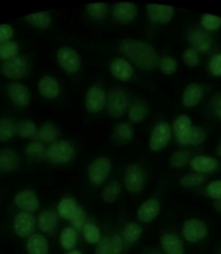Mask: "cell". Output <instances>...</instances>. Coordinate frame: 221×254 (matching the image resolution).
<instances>
[{"label": "cell", "mask_w": 221, "mask_h": 254, "mask_svg": "<svg viewBox=\"0 0 221 254\" xmlns=\"http://www.w3.org/2000/svg\"><path fill=\"white\" fill-rule=\"evenodd\" d=\"M210 70L215 76H221V54H217L210 61Z\"/></svg>", "instance_id": "cell-49"}, {"label": "cell", "mask_w": 221, "mask_h": 254, "mask_svg": "<svg viewBox=\"0 0 221 254\" xmlns=\"http://www.w3.org/2000/svg\"><path fill=\"white\" fill-rule=\"evenodd\" d=\"M15 203L18 207L27 211H36L39 209V202L36 194L33 190H24L17 194Z\"/></svg>", "instance_id": "cell-18"}, {"label": "cell", "mask_w": 221, "mask_h": 254, "mask_svg": "<svg viewBox=\"0 0 221 254\" xmlns=\"http://www.w3.org/2000/svg\"><path fill=\"white\" fill-rule=\"evenodd\" d=\"M7 93L13 103L25 107L31 101V94L27 87L20 83H10L7 87Z\"/></svg>", "instance_id": "cell-12"}, {"label": "cell", "mask_w": 221, "mask_h": 254, "mask_svg": "<svg viewBox=\"0 0 221 254\" xmlns=\"http://www.w3.org/2000/svg\"><path fill=\"white\" fill-rule=\"evenodd\" d=\"M39 93L48 99H55L59 94V85L58 81L51 76L46 75L39 83Z\"/></svg>", "instance_id": "cell-22"}, {"label": "cell", "mask_w": 221, "mask_h": 254, "mask_svg": "<svg viewBox=\"0 0 221 254\" xmlns=\"http://www.w3.org/2000/svg\"><path fill=\"white\" fill-rule=\"evenodd\" d=\"M214 207H215L216 210L221 212V198H220V199L217 200V201L214 202Z\"/></svg>", "instance_id": "cell-53"}, {"label": "cell", "mask_w": 221, "mask_h": 254, "mask_svg": "<svg viewBox=\"0 0 221 254\" xmlns=\"http://www.w3.org/2000/svg\"><path fill=\"white\" fill-rule=\"evenodd\" d=\"M35 220L32 214L22 212L14 220V230L21 238L31 235L35 230Z\"/></svg>", "instance_id": "cell-13"}, {"label": "cell", "mask_w": 221, "mask_h": 254, "mask_svg": "<svg viewBox=\"0 0 221 254\" xmlns=\"http://www.w3.org/2000/svg\"><path fill=\"white\" fill-rule=\"evenodd\" d=\"M95 254H109V240L103 238L100 241L96 248Z\"/></svg>", "instance_id": "cell-52"}, {"label": "cell", "mask_w": 221, "mask_h": 254, "mask_svg": "<svg viewBox=\"0 0 221 254\" xmlns=\"http://www.w3.org/2000/svg\"><path fill=\"white\" fill-rule=\"evenodd\" d=\"M77 240V234L73 228H67L63 230L60 237L62 246L65 250L73 248Z\"/></svg>", "instance_id": "cell-35"}, {"label": "cell", "mask_w": 221, "mask_h": 254, "mask_svg": "<svg viewBox=\"0 0 221 254\" xmlns=\"http://www.w3.org/2000/svg\"><path fill=\"white\" fill-rule=\"evenodd\" d=\"M120 48L122 55L143 70H152L159 65L158 54L148 43L126 39L122 42Z\"/></svg>", "instance_id": "cell-1"}, {"label": "cell", "mask_w": 221, "mask_h": 254, "mask_svg": "<svg viewBox=\"0 0 221 254\" xmlns=\"http://www.w3.org/2000/svg\"><path fill=\"white\" fill-rule=\"evenodd\" d=\"M170 127L166 122H161L154 127L151 135L150 146L151 149L153 151H160L163 147L166 146L168 140L170 139Z\"/></svg>", "instance_id": "cell-9"}, {"label": "cell", "mask_w": 221, "mask_h": 254, "mask_svg": "<svg viewBox=\"0 0 221 254\" xmlns=\"http://www.w3.org/2000/svg\"><path fill=\"white\" fill-rule=\"evenodd\" d=\"M192 123L189 117L183 115L179 117L174 124V132L177 139L182 144L189 143Z\"/></svg>", "instance_id": "cell-17"}, {"label": "cell", "mask_w": 221, "mask_h": 254, "mask_svg": "<svg viewBox=\"0 0 221 254\" xmlns=\"http://www.w3.org/2000/svg\"><path fill=\"white\" fill-rule=\"evenodd\" d=\"M147 11L151 20L160 23L169 22L174 14L173 7L166 5L148 4Z\"/></svg>", "instance_id": "cell-15"}, {"label": "cell", "mask_w": 221, "mask_h": 254, "mask_svg": "<svg viewBox=\"0 0 221 254\" xmlns=\"http://www.w3.org/2000/svg\"><path fill=\"white\" fill-rule=\"evenodd\" d=\"M205 133L204 130L200 127H192L190 137H189V143L192 145L197 146L205 141Z\"/></svg>", "instance_id": "cell-45"}, {"label": "cell", "mask_w": 221, "mask_h": 254, "mask_svg": "<svg viewBox=\"0 0 221 254\" xmlns=\"http://www.w3.org/2000/svg\"><path fill=\"white\" fill-rule=\"evenodd\" d=\"M160 71L164 74L171 75L177 71V62L171 57H164L159 62Z\"/></svg>", "instance_id": "cell-41"}, {"label": "cell", "mask_w": 221, "mask_h": 254, "mask_svg": "<svg viewBox=\"0 0 221 254\" xmlns=\"http://www.w3.org/2000/svg\"><path fill=\"white\" fill-rule=\"evenodd\" d=\"M73 146L67 141H59L54 143L47 151V156L49 160L54 163L63 164L67 163L73 157Z\"/></svg>", "instance_id": "cell-2"}, {"label": "cell", "mask_w": 221, "mask_h": 254, "mask_svg": "<svg viewBox=\"0 0 221 254\" xmlns=\"http://www.w3.org/2000/svg\"><path fill=\"white\" fill-rule=\"evenodd\" d=\"M57 59L59 65L69 73H76L79 69L81 65L79 55L71 47L59 49Z\"/></svg>", "instance_id": "cell-4"}, {"label": "cell", "mask_w": 221, "mask_h": 254, "mask_svg": "<svg viewBox=\"0 0 221 254\" xmlns=\"http://www.w3.org/2000/svg\"><path fill=\"white\" fill-rule=\"evenodd\" d=\"M58 212L61 218L71 220V222L85 214L82 208L73 198H66L61 201L58 206Z\"/></svg>", "instance_id": "cell-11"}, {"label": "cell", "mask_w": 221, "mask_h": 254, "mask_svg": "<svg viewBox=\"0 0 221 254\" xmlns=\"http://www.w3.org/2000/svg\"><path fill=\"white\" fill-rule=\"evenodd\" d=\"M84 238L90 244H96L100 242L101 234L97 226L93 224H86L83 227Z\"/></svg>", "instance_id": "cell-39"}, {"label": "cell", "mask_w": 221, "mask_h": 254, "mask_svg": "<svg viewBox=\"0 0 221 254\" xmlns=\"http://www.w3.org/2000/svg\"><path fill=\"white\" fill-rule=\"evenodd\" d=\"M160 203L156 199H148L142 204L138 211V217L142 222H150L158 215Z\"/></svg>", "instance_id": "cell-19"}, {"label": "cell", "mask_w": 221, "mask_h": 254, "mask_svg": "<svg viewBox=\"0 0 221 254\" xmlns=\"http://www.w3.org/2000/svg\"><path fill=\"white\" fill-rule=\"evenodd\" d=\"M39 138L45 142L55 141L59 135L57 127L51 122L42 125L39 131Z\"/></svg>", "instance_id": "cell-29"}, {"label": "cell", "mask_w": 221, "mask_h": 254, "mask_svg": "<svg viewBox=\"0 0 221 254\" xmlns=\"http://www.w3.org/2000/svg\"><path fill=\"white\" fill-rule=\"evenodd\" d=\"M68 254H81L79 251H73V252L69 253Z\"/></svg>", "instance_id": "cell-54"}, {"label": "cell", "mask_w": 221, "mask_h": 254, "mask_svg": "<svg viewBox=\"0 0 221 254\" xmlns=\"http://www.w3.org/2000/svg\"><path fill=\"white\" fill-rule=\"evenodd\" d=\"M13 35V29L10 25H0V43H6Z\"/></svg>", "instance_id": "cell-50"}, {"label": "cell", "mask_w": 221, "mask_h": 254, "mask_svg": "<svg viewBox=\"0 0 221 254\" xmlns=\"http://www.w3.org/2000/svg\"><path fill=\"white\" fill-rule=\"evenodd\" d=\"M183 58H184L185 63L189 66H196V65H198L200 62L198 53L193 49H187L184 53Z\"/></svg>", "instance_id": "cell-46"}, {"label": "cell", "mask_w": 221, "mask_h": 254, "mask_svg": "<svg viewBox=\"0 0 221 254\" xmlns=\"http://www.w3.org/2000/svg\"><path fill=\"white\" fill-rule=\"evenodd\" d=\"M218 163L214 158L209 156H197L195 157L192 162L191 166L196 172L201 173L211 172L217 168Z\"/></svg>", "instance_id": "cell-25"}, {"label": "cell", "mask_w": 221, "mask_h": 254, "mask_svg": "<svg viewBox=\"0 0 221 254\" xmlns=\"http://www.w3.org/2000/svg\"><path fill=\"white\" fill-rule=\"evenodd\" d=\"M106 93L99 87L89 88L85 96V107L90 113H97L102 111L106 104Z\"/></svg>", "instance_id": "cell-8"}, {"label": "cell", "mask_w": 221, "mask_h": 254, "mask_svg": "<svg viewBox=\"0 0 221 254\" xmlns=\"http://www.w3.org/2000/svg\"><path fill=\"white\" fill-rule=\"evenodd\" d=\"M189 43L197 52L205 53L212 46L213 39L207 31L202 30H193L189 34Z\"/></svg>", "instance_id": "cell-14"}, {"label": "cell", "mask_w": 221, "mask_h": 254, "mask_svg": "<svg viewBox=\"0 0 221 254\" xmlns=\"http://www.w3.org/2000/svg\"><path fill=\"white\" fill-rule=\"evenodd\" d=\"M207 234V226L201 220H188L184 225L183 234L189 242H198L205 238Z\"/></svg>", "instance_id": "cell-7"}, {"label": "cell", "mask_w": 221, "mask_h": 254, "mask_svg": "<svg viewBox=\"0 0 221 254\" xmlns=\"http://www.w3.org/2000/svg\"><path fill=\"white\" fill-rule=\"evenodd\" d=\"M148 114V109L143 104H135L129 112V118L132 122L138 123L146 118Z\"/></svg>", "instance_id": "cell-33"}, {"label": "cell", "mask_w": 221, "mask_h": 254, "mask_svg": "<svg viewBox=\"0 0 221 254\" xmlns=\"http://www.w3.org/2000/svg\"><path fill=\"white\" fill-rule=\"evenodd\" d=\"M112 74L120 81H128L131 78L134 73L132 65L127 61L122 59H117L112 63Z\"/></svg>", "instance_id": "cell-20"}, {"label": "cell", "mask_w": 221, "mask_h": 254, "mask_svg": "<svg viewBox=\"0 0 221 254\" xmlns=\"http://www.w3.org/2000/svg\"><path fill=\"white\" fill-rule=\"evenodd\" d=\"M201 25L207 30H216L221 26V18L213 14H204L201 20Z\"/></svg>", "instance_id": "cell-40"}, {"label": "cell", "mask_w": 221, "mask_h": 254, "mask_svg": "<svg viewBox=\"0 0 221 254\" xmlns=\"http://www.w3.org/2000/svg\"><path fill=\"white\" fill-rule=\"evenodd\" d=\"M211 107L213 114L221 119V93H218L213 97Z\"/></svg>", "instance_id": "cell-51"}, {"label": "cell", "mask_w": 221, "mask_h": 254, "mask_svg": "<svg viewBox=\"0 0 221 254\" xmlns=\"http://www.w3.org/2000/svg\"><path fill=\"white\" fill-rule=\"evenodd\" d=\"M29 254H47L48 245L44 237L40 234H34L27 242Z\"/></svg>", "instance_id": "cell-26"}, {"label": "cell", "mask_w": 221, "mask_h": 254, "mask_svg": "<svg viewBox=\"0 0 221 254\" xmlns=\"http://www.w3.org/2000/svg\"><path fill=\"white\" fill-rule=\"evenodd\" d=\"M14 134V125L11 120L2 118L0 120V141H8Z\"/></svg>", "instance_id": "cell-31"}, {"label": "cell", "mask_w": 221, "mask_h": 254, "mask_svg": "<svg viewBox=\"0 0 221 254\" xmlns=\"http://www.w3.org/2000/svg\"><path fill=\"white\" fill-rule=\"evenodd\" d=\"M85 9L89 16L92 18H104L107 13V4L106 3H92V4L86 5Z\"/></svg>", "instance_id": "cell-38"}, {"label": "cell", "mask_w": 221, "mask_h": 254, "mask_svg": "<svg viewBox=\"0 0 221 254\" xmlns=\"http://www.w3.org/2000/svg\"><path fill=\"white\" fill-rule=\"evenodd\" d=\"M121 192V185L117 181L111 182L104 188L102 192V198L106 202H113L119 196Z\"/></svg>", "instance_id": "cell-30"}, {"label": "cell", "mask_w": 221, "mask_h": 254, "mask_svg": "<svg viewBox=\"0 0 221 254\" xmlns=\"http://www.w3.org/2000/svg\"><path fill=\"white\" fill-rule=\"evenodd\" d=\"M18 45L14 42H6V43L0 44V59H12L18 53Z\"/></svg>", "instance_id": "cell-36"}, {"label": "cell", "mask_w": 221, "mask_h": 254, "mask_svg": "<svg viewBox=\"0 0 221 254\" xmlns=\"http://www.w3.org/2000/svg\"><path fill=\"white\" fill-rule=\"evenodd\" d=\"M156 254V253H154V254Z\"/></svg>", "instance_id": "cell-56"}, {"label": "cell", "mask_w": 221, "mask_h": 254, "mask_svg": "<svg viewBox=\"0 0 221 254\" xmlns=\"http://www.w3.org/2000/svg\"><path fill=\"white\" fill-rule=\"evenodd\" d=\"M127 107V97L121 89L112 91L108 97V109L110 115L114 117L123 116Z\"/></svg>", "instance_id": "cell-10"}, {"label": "cell", "mask_w": 221, "mask_h": 254, "mask_svg": "<svg viewBox=\"0 0 221 254\" xmlns=\"http://www.w3.org/2000/svg\"><path fill=\"white\" fill-rule=\"evenodd\" d=\"M19 165V157L14 150L6 148L0 151V172H9Z\"/></svg>", "instance_id": "cell-21"}, {"label": "cell", "mask_w": 221, "mask_h": 254, "mask_svg": "<svg viewBox=\"0 0 221 254\" xmlns=\"http://www.w3.org/2000/svg\"><path fill=\"white\" fill-rule=\"evenodd\" d=\"M207 193L211 198H221V180L213 182L208 186Z\"/></svg>", "instance_id": "cell-47"}, {"label": "cell", "mask_w": 221, "mask_h": 254, "mask_svg": "<svg viewBox=\"0 0 221 254\" xmlns=\"http://www.w3.org/2000/svg\"><path fill=\"white\" fill-rule=\"evenodd\" d=\"M203 97V89L198 84L192 83L188 85L183 94V104L186 107H193L199 103Z\"/></svg>", "instance_id": "cell-23"}, {"label": "cell", "mask_w": 221, "mask_h": 254, "mask_svg": "<svg viewBox=\"0 0 221 254\" xmlns=\"http://www.w3.org/2000/svg\"><path fill=\"white\" fill-rule=\"evenodd\" d=\"M122 240L118 235H115L109 241V254H122Z\"/></svg>", "instance_id": "cell-48"}, {"label": "cell", "mask_w": 221, "mask_h": 254, "mask_svg": "<svg viewBox=\"0 0 221 254\" xmlns=\"http://www.w3.org/2000/svg\"><path fill=\"white\" fill-rule=\"evenodd\" d=\"M144 172L138 164H131L126 169L125 184L130 193L135 194L142 190L144 185Z\"/></svg>", "instance_id": "cell-5"}, {"label": "cell", "mask_w": 221, "mask_h": 254, "mask_svg": "<svg viewBox=\"0 0 221 254\" xmlns=\"http://www.w3.org/2000/svg\"><path fill=\"white\" fill-rule=\"evenodd\" d=\"M57 222V215H56L55 212L47 210V211H43L39 215V226H40V229L43 230V232H51V231H52L56 227Z\"/></svg>", "instance_id": "cell-27"}, {"label": "cell", "mask_w": 221, "mask_h": 254, "mask_svg": "<svg viewBox=\"0 0 221 254\" xmlns=\"http://www.w3.org/2000/svg\"><path fill=\"white\" fill-rule=\"evenodd\" d=\"M2 70L3 74L8 78H22L27 73V62L22 57H14L3 63Z\"/></svg>", "instance_id": "cell-6"}, {"label": "cell", "mask_w": 221, "mask_h": 254, "mask_svg": "<svg viewBox=\"0 0 221 254\" xmlns=\"http://www.w3.org/2000/svg\"><path fill=\"white\" fill-rule=\"evenodd\" d=\"M205 178L201 175L193 174L188 175L181 178L180 180V184L185 188H192V187H198L203 184Z\"/></svg>", "instance_id": "cell-43"}, {"label": "cell", "mask_w": 221, "mask_h": 254, "mask_svg": "<svg viewBox=\"0 0 221 254\" xmlns=\"http://www.w3.org/2000/svg\"><path fill=\"white\" fill-rule=\"evenodd\" d=\"M26 153L31 158L43 157L45 154V148L41 143L34 142L26 147Z\"/></svg>", "instance_id": "cell-44"}, {"label": "cell", "mask_w": 221, "mask_h": 254, "mask_svg": "<svg viewBox=\"0 0 221 254\" xmlns=\"http://www.w3.org/2000/svg\"><path fill=\"white\" fill-rule=\"evenodd\" d=\"M189 161V154L186 151H176L171 156L169 164L175 168H181L185 167Z\"/></svg>", "instance_id": "cell-42"}, {"label": "cell", "mask_w": 221, "mask_h": 254, "mask_svg": "<svg viewBox=\"0 0 221 254\" xmlns=\"http://www.w3.org/2000/svg\"><path fill=\"white\" fill-rule=\"evenodd\" d=\"M142 234V229L136 223H129L125 227L123 237L129 243H134L139 239Z\"/></svg>", "instance_id": "cell-32"}, {"label": "cell", "mask_w": 221, "mask_h": 254, "mask_svg": "<svg viewBox=\"0 0 221 254\" xmlns=\"http://www.w3.org/2000/svg\"><path fill=\"white\" fill-rule=\"evenodd\" d=\"M114 133L115 137L121 141L131 140L134 135L133 129L130 125L124 123L118 124L114 128Z\"/></svg>", "instance_id": "cell-34"}, {"label": "cell", "mask_w": 221, "mask_h": 254, "mask_svg": "<svg viewBox=\"0 0 221 254\" xmlns=\"http://www.w3.org/2000/svg\"><path fill=\"white\" fill-rule=\"evenodd\" d=\"M113 15L118 22H131L138 15V9L132 2H118L114 6Z\"/></svg>", "instance_id": "cell-16"}, {"label": "cell", "mask_w": 221, "mask_h": 254, "mask_svg": "<svg viewBox=\"0 0 221 254\" xmlns=\"http://www.w3.org/2000/svg\"><path fill=\"white\" fill-rule=\"evenodd\" d=\"M218 154L221 156V145L220 146L219 148H218Z\"/></svg>", "instance_id": "cell-55"}, {"label": "cell", "mask_w": 221, "mask_h": 254, "mask_svg": "<svg viewBox=\"0 0 221 254\" xmlns=\"http://www.w3.org/2000/svg\"><path fill=\"white\" fill-rule=\"evenodd\" d=\"M161 245L168 254H183L185 251L182 242L172 234H167L162 237Z\"/></svg>", "instance_id": "cell-24"}, {"label": "cell", "mask_w": 221, "mask_h": 254, "mask_svg": "<svg viewBox=\"0 0 221 254\" xmlns=\"http://www.w3.org/2000/svg\"><path fill=\"white\" fill-rule=\"evenodd\" d=\"M25 19L30 24L39 28H47L51 22V15L45 11L30 14L25 17Z\"/></svg>", "instance_id": "cell-28"}, {"label": "cell", "mask_w": 221, "mask_h": 254, "mask_svg": "<svg viewBox=\"0 0 221 254\" xmlns=\"http://www.w3.org/2000/svg\"><path fill=\"white\" fill-rule=\"evenodd\" d=\"M111 169L110 160L106 157L97 158L89 166V179L95 185L102 184L110 174Z\"/></svg>", "instance_id": "cell-3"}, {"label": "cell", "mask_w": 221, "mask_h": 254, "mask_svg": "<svg viewBox=\"0 0 221 254\" xmlns=\"http://www.w3.org/2000/svg\"><path fill=\"white\" fill-rule=\"evenodd\" d=\"M18 135L22 138H30L36 132V126L33 121L27 120L18 124L17 127Z\"/></svg>", "instance_id": "cell-37"}]
</instances>
